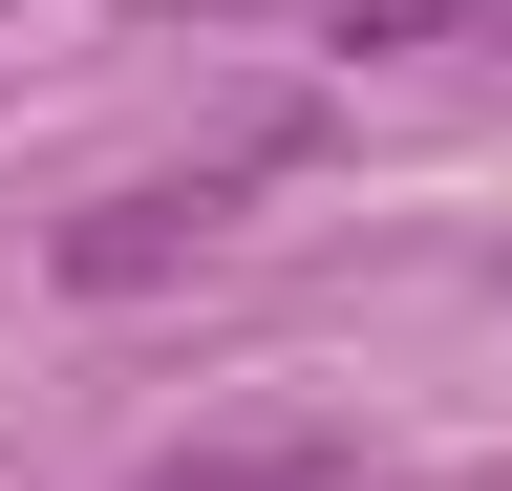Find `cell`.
I'll return each mask as SVG.
<instances>
[{
    "label": "cell",
    "instance_id": "1",
    "mask_svg": "<svg viewBox=\"0 0 512 491\" xmlns=\"http://www.w3.org/2000/svg\"><path fill=\"white\" fill-rule=\"evenodd\" d=\"M256 171H278V150H235V171H192V193H107L86 235H64V299H150L171 257H214V235H235V193H256Z\"/></svg>",
    "mask_w": 512,
    "mask_h": 491
},
{
    "label": "cell",
    "instance_id": "2",
    "mask_svg": "<svg viewBox=\"0 0 512 491\" xmlns=\"http://www.w3.org/2000/svg\"><path fill=\"white\" fill-rule=\"evenodd\" d=\"M192 22H278V0H192ZM320 22H342V43H448L470 0H320Z\"/></svg>",
    "mask_w": 512,
    "mask_h": 491
}]
</instances>
